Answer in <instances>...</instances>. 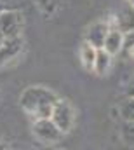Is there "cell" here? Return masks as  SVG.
Listing matches in <instances>:
<instances>
[{
	"label": "cell",
	"mask_w": 134,
	"mask_h": 150,
	"mask_svg": "<svg viewBox=\"0 0 134 150\" xmlns=\"http://www.w3.org/2000/svg\"><path fill=\"white\" fill-rule=\"evenodd\" d=\"M110 25L106 21H96L92 23L89 28H87V33H85V42H89L92 47L96 49H103V44H104V38L110 32Z\"/></svg>",
	"instance_id": "5"
},
{
	"label": "cell",
	"mask_w": 134,
	"mask_h": 150,
	"mask_svg": "<svg viewBox=\"0 0 134 150\" xmlns=\"http://www.w3.org/2000/svg\"><path fill=\"white\" fill-rule=\"evenodd\" d=\"M0 2H2V4H7V5H9V4H14V2H18V0H0Z\"/></svg>",
	"instance_id": "15"
},
{
	"label": "cell",
	"mask_w": 134,
	"mask_h": 150,
	"mask_svg": "<svg viewBox=\"0 0 134 150\" xmlns=\"http://www.w3.org/2000/svg\"><path fill=\"white\" fill-rule=\"evenodd\" d=\"M127 2H129V5H131V7L134 9V0H127Z\"/></svg>",
	"instance_id": "16"
},
{
	"label": "cell",
	"mask_w": 134,
	"mask_h": 150,
	"mask_svg": "<svg viewBox=\"0 0 134 150\" xmlns=\"http://www.w3.org/2000/svg\"><path fill=\"white\" fill-rule=\"evenodd\" d=\"M33 2L37 4V7H38L42 12H45V14L56 12V9L61 5V0H33Z\"/></svg>",
	"instance_id": "11"
},
{
	"label": "cell",
	"mask_w": 134,
	"mask_h": 150,
	"mask_svg": "<svg viewBox=\"0 0 134 150\" xmlns=\"http://www.w3.org/2000/svg\"><path fill=\"white\" fill-rule=\"evenodd\" d=\"M2 42H4V35L0 33V45H2Z\"/></svg>",
	"instance_id": "17"
},
{
	"label": "cell",
	"mask_w": 134,
	"mask_h": 150,
	"mask_svg": "<svg viewBox=\"0 0 134 150\" xmlns=\"http://www.w3.org/2000/svg\"><path fill=\"white\" fill-rule=\"evenodd\" d=\"M126 94L129 98H134V77L127 82V86H126Z\"/></svg>",
	"instance_id": "14"
},
{
	"label": "cell",
	"mask_w": 134,
	"mask_h": 150,
	"mask_svg": "<svg viewBox=\"0 0 134 150\" xmlns=\"http://www.w3.org/2000/svg\"><path fill=\"white\" fill-rule=\"evenodd\" d=\"M118 112L124 122H134V98H126L120 107H118Z\"/></svg>",
	"instance_id": "10"
},
{
	"label": "cell",
	"mask_w": 134,
	"mask_h": 150,
	"mask_svg": "<svg viewBox=\"0 0 134 150\" xmlns=\"http://www.w3.org/2000/svg\"><path fill=\"white\" fill-rule=\"evenodd\" d=\"M23 26H25V18L19 11L9 9L0 14V33L4 35V38L21 37Z\"/></svg>",
	"instance_id": "3"
},
{
	"label": "cell",
	"mask_w": 134,
	"mask_h": 150,
	"mask_svg": "<svg viewBox=\"0 0 134 150\" xmlns=\"http://www.w3.org/2000/svg\"><path fill=\"white\" fill-rule=\"evenodd\" d=\"M23 38L14 37V38H4L2 45H0V65H5L9 61H12L21 51H23Z\"/></svg>",
	"instance_id": "6"
},
{
	"label": "cell",
	"mask_w": 134,
	"mask_h": 150,
	"mask_svg": "<svg viewBox=\"0 0 134 150\" xmlns=\"http://www.w3.org/2000/svg\"><path fill=\"white\" fill-rule=\"evenodd\" d=\"M96 54H98V49L92 47L89 42H84L80 45V63L85 70L89 72H94V63H96Z\"/></svg>",
	"instance_id": "8"
},
{
	"label": "cell",
	"mask_w": 134,
	"mask_h": 150,
	"mask_svg": "<svg viewBox=\"0 0 134 150\" xmlns=\"http://www.w3.org/2000/svg\"><path fill=\"white\" fill-rule=\"evenodd\" d=\"M122 140L129 147H134V122H124V126H122Z\"/></svg>",
	"instance_id": "13"
},
{
	"label": "cell",
	"mask_w": 134,
	"mask_h": 150,
	"mask_svg": "<svg viewBox=\"0 0 134 150\" xmlns=\"http://www.w3.org/2000/svg\"><path fill=\"white\" fill-rule=\"evenodd\" d=\"M51 120L58 126V129L66 134L68 131H71V127L75 126V108L68 100H58V103L54 105L52 113H51Z\"/></svg>",
	"instance_id": "2"
},
{
	"label": "cell",
	"mask_w": 134,
	"mask_h": 150,
	"mask_svg": "<svg viewBox=\"0 0 134 150\" xmlns=\"http://www.w3.org/2000/svg\"><path fill=\"white\" fill-rule=\"evenodd\" d=\"M122 45H124V32H120L118 28H113L111 26L110 32H108V35H106V38H104L103 49L108 54L115 56V54H118L122 51Z\"/></svg>",
	"instance_id": "7"
},
{
	"label": "cell",
	"mask_w": 134,
	"mask_h": 150,
	"mask_svg": "<svg viewBox=\"0 0 134 150\" xmlns=\"http://www.w3.org/2000/svg\"><path fill=\"white\" fill-rule=\"evenodd\" d=\"M33 134L37 140L44 143H56L63 138V133L51 119H38L33 120Z\"/></svg>",
	"instance_id": "4"
},
{
	"label": "cell",
	"mask_w": 134,
	"mask_h": 150,
	"mask_svg": "<svg viewBox=\"0 0 134 150\" xmlns=\"http://www.w3.org/2000/svg\"><path fill=\"white\" fill-rule=\"evenodd\" d=\"M122 51H124V54L134 58V30L124 33V45H122ZM122 51H120V52H122Z\"/></svg>",
	"instance_id": "12"
},
{
	"label": "cell",
	"mask_w": 134,
	"mask_h": 150,
	"mask_svg": "<svg viewBox=\"0 0 134 150\" xmlns=\"http://www.w3.org/2000/svg\"><path fill=\"white\" fill-rule=\"evenodd\" d=\"M58 100H59L58 94H54L51 89L32 86L23 91L19 103L25 113H28L33 120H38V119H51L52 108L58 103Z\"/></svg>",
	"instance_id": "1"
},
{
	"label": "cell",
	"mask_w": 134,
	"mask_h": 150,
	"mask_svg": "<svg viewBox=\"0 0 134 150\" xmlns=\"http://www.w3.org/2000/svg\"><path fill=\"white\" fill-rule=\"evenodd\" d=\"M111 54H108L104 49H98L96 54V63H94V72L98 75H106L111 68Z\"/></svg>",
	"instance_id": "9"
}]
</instances>
